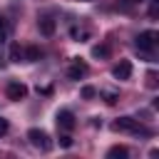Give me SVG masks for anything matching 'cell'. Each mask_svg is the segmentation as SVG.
<instances>
[{
	"label": "cell",
	"mask_w": 159,
	"mask_h": 159,
	"mask_svg": "<svg viewBox=\"0 0 159 159\" xmlns=\"http://www.w3.org/2000/svg\"><path fill=\"white\" fill-rule=\"evenodd\" d=\"M7 57H10V62H22V60H25L22 47H20L17 42H12V45H10V55H7Z\"/></svg>",
	"instance_id": "obj_11"
},
{
	"label": "cell",
	"mask_w": 159,
	"mask_h": 159,
	"mask_svg": "<svg viewBox=\"0 0 159 159\" xmlns=\"http://www.w3.org/2000/svg\"><path fill=\"white\" fill-rule=\"evenodd\" d=\"M112 77H114V80H129V77H132V62H129V60H119V62L112 67Z\"/></svg>",
	"instance_id": "obj_7"
},
{
	"label": "cell",
	"mask_w": 159,
	"mask_h": 159,
	"mask_svg": "<svg viewBox=\"0 0 159 159\" xmlns=\"http://www.w3.org/2000/svg\"><path fill=\"white\" fill-rule=\"evenodd\" d=\"M60 147H62V149H70V147H72V137H70L67 132L60 137Z\"/></svg>",
	"instance_id": "obj_14"
},
{
	"label": "cell",
	"mask_w": 159,
	"mask_h": 159,
	"mask_svg": "<svg viewBox=\"0 0 159 159\" xmlns=\"http://www.w3.org/2000/svg\"><path fill=\"white\" fill-rule=\"evenodd\" d=\"M72 37L80 40V42H84V40L89 37V32H87V30H77V27H72Z\"/></svg>",
	"instance_id": "obj_13"
},
{
	"label": "cell",
	"mask_w": 159,
	"mask_h": 159,
	"mask_svg": "<svg viewBox=\"0 0 159 159\" xmlns=\"http://www.w3.org/2000/svg\"><path fill=\"white\" fill-rule=\"evenodd\" d=\"M137 2H154V0H137Z\"/></svg>",
	"instance_id": "obj_20"
},
{
	"label": "cell",
	"mask_w": 159,
	"mask_h": 159,
	"mask_svg": "<svg viewBox=\"0 0 159 159\" xmlns=\"http://www.w3.org/2000/svg\"><path fill=\"white\" fill-rule=\"evenodd\" d=\"M22 55H25V62H37V60L42 57V50H40L37 45H30V47L22 50Z\"/></svg>",
	"instance_id": "obj_9"
},
{
	"label": "cell",
	"mask_w": 159,
	"mask_h": 159,
	"mask_svg": "<svg viewBox=\"0 0 159 159\" xmlns=\"http://www.w3.org/2000/svg\"><path fill=\"white\" fill-rule=\"evenodd\" d=\"M80 2H92V0H80Z\"/></svg>",
	"instance_id": "obj_21"
},
{
	"label": "cell",
	"mask_w": 159,
	"mask_h": 159,
	"mask_svg": "<svg viewBox=\"0 0 159 159\" xmlns=\"http://www.w3.org/2000/svg\"><path fill=\"white\" fill-rule=\"evenodd\" d=\"M92 57H109V47L107 45H94L92 47Z\"/></svg>",
	"instance_id": "obj_12"
},
{
	"label": "cell",
	"mask_w": 159,
	"mask_h": 159,
	"mask_svg": "<svg viewBox=\"0 0 159 159\" xmlns=\"http://www.w3.org/2000/svg\"><path fill=\"white\" fill-rule=\"evenodd\" d=\"M55 122H57V129L60 132H72L75 129V114L70 112V109H60L57 114H55Z\"/></svg>",
	"instance_id": "obj_4"
},
{
	"label": "cell",
	"mask_w": 159,
	"mask_h": 159,
	"mask_svg": "<svg viewBox=\"0 0 159 159\" xmlns=\"http://www.w3.org/2000/svg\"><path fill=\"white\" fill-rule=\"evenodd\" d=\"M7 129H10L7 119H2V117H0V137H2V134H7Z\"/></svg>",
	"instance_id": "obj_18"
},
{
	"label": "cell",
	"mask_w": 159,
	"mask_h": 159,
	"mask_svg": "<svg viewBox=\"0 0 159 159\" xmlns=\"http://www.w3.org/2000/svg\"><path fill=\"white\" fill-rule=\"evenodd\" d=\"M134 45H137L139 52H152V50L157 47V32H154V30H144V32H139L137 40H134Z\"/></svg>",
	"instance_id": "obj_3"
},
{
	"label": "cell",
	"mask_w": 159,
	"mask_h": 159,
	"mask_svg": "<svg viewBox=\"0 0 159 159\" xmlns=\"http://www.w3.org/2000/svg\"><path fill=\"white\" fill-rule=\"evenodd\" d=\"M112 129L114 132H132V134H149V129L147 127H142L137 119H132V117H117L114 122H112Z\"/></svg>",
	"instance_id": "obj_1"
},
{
	"label": "cell",
	"mask_w": 159,
	"mask_h": 159,
	"mask_svg": "<svg viewBox=\"0 0 159 159\" xmlns=\"http://www.w3.org/2000/svg\"><path fill=\"white\" fill-rule=\"evenodd\" d=\"M124 157H129V149L127 147H119V144L107 152V159H124Z\"/></svg>",
	"instance_id": "obj_10"
},
{
	"label": "cell",
	"mask_w": 159,
	"mask_h": 159,
	"mask_svg": "<svg viewBox=\"0 0 159 159\" xmlns=\"http://www.w3.org/2000/svg\"><path fill=\"white\" fill-rule=\"evenodd\" d=\"M102 94H104V102H107V104H114V102H117V92L107 89V92H102Z\"/></svg>",
	"instance_id": "obj_16"
},
{
	"label": "cell",
	"mask_w": 159,
	"mask_h": 159,
	"mask_svg": "<svg viewBox=\"0 0 159 159\" xmlns=\"http://www.w3.org/2000/svg\"><path fill=\"white\" fill-rule=\"evenodd\" d=\"M5 94H7V99H12V102H17V99H25V97H27V87H25L22 82H17V80H12V82L7 84V89H5Z\"/></svg>",
	"instance_id": "obj_6"
},
{
	"label": "cell",
	"mask_w": 159,
	"mask_h": 159,
	"mask_svg": "<svg viewBox=\"0 0 159 159\" xmlns=\"http://www.w3.org/2000/svg\"><path fill=\"white\" fill-rule=\"evenodd\" d=\"M94 94H97V89H94V87H89V84H87V87H82V97H84V99H92Z\"/></svg>",
	"instance_id": "obj_15"
},
{
	"label": "cell",
	"mask_w": 159,
	"mask_h": 159,
	"mask_svg": "<svg viewBox=\"0 0 159 159\" xmlns=\"http://www.w3.org/2000/svg\"><path fill=\"white\" fill-rule=\"evenodd\" d=\"M27 142H30L35 149H40V152H50V149H52L50 134H47L45 129H40V127H32V129L27 132Z\"/></svg>",
	"instance_id": "obj_2"
},
{
	"label": "cell",
	"mask_w": 159,
	"mask_h": 159,
	"mask_svg": "<svg viewBox=\"0 0 159 159\" xmlns=\"http://www.w3.org/2000/svg\"><path fill=\"white\" fill-rule=\"evenodd\" d=\"M147 80H149V87H154V84H157V72H149Z\"/></svg>",
	"instance_id": "obj_19"
},
{
	"label": "cell",
	"mask_w": 159,
	"mask_h": 159,
	"mask_svg": "<svg viewBox=\"0 0 159 159\" xmlns=\"http://www.w3.org/2000/svg\"><path fill=\"white\" fill-rule=\"evenodd\" d=\"M37 27H40V32H42L45 37L55 35V20H52V17H40V20H37Z\"/></svg>",
	"instance_id": "obj_8"
},
{
	"label": "cell",
	"mask_w": 159,
	"mask_h": 159,
	"mask_svg": "<svg viewBox=\"0 0 159 159\" xmlns=\"http://www.w3.org/2000/svg\"><path fill=\"white\" fill-rule=\"evenodd\" d=\"M87 70H89L87 62L80 60V57H75V60L70 62V67H67V77H70V80H82V77L87 75Z\"/></svg>",
	"instance_id": "obj_5"
},
{
	"label": "cell",
	"mask_w": 159,
	"mask_h": 159,
	"mask_svg": "<svg viewBox=\"0 0 159 159\" xmlns=\"http://www.w3.org/2000/svg\"><path fill=\"white\" fill-rule=\"evenodd\" d=\"M7 37V22H5V17H0V42Z\"/></svg>",
	"instance_id": "obj_17"
}]
</instances>
